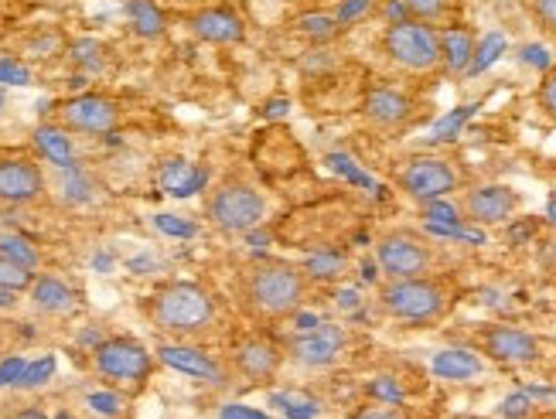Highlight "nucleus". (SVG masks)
Instances as JSON below:
<instances>
[{
	"label": "nucleus",
	"instance_id": "f3484780",
	"mask_svg": "<svg viewBox=\"0 0 556 419\" xmlns=\"http://www.w3.org/2000/svg\"><path fill=\"white\" fill-rule=\"evenodd\" d=\"M188 28L208 45H236L247 38V24L232 8H202L188 17Z\"/></svg>",
	"mask_w": 556,
	"mask_h": 419
},
{
	"label": "nucleus",
	"instance_id": "4be33fe9",
	"mask_svg": "<svg viewBox=\"0 0 556 419\" xmlns=\"http://www.w3.org/2000/svg\"><path fill=\"white\" fill-rule=\"evenodd\" d=\"M396 4L403 17L427 21V24H441L454 11V0H396Z\"/></svg>",
	"mask_w": 556,
	"mask_h": 419
},
{
	"label": "nucleus",
	"instance_id": "423d86ee",
	"mask_svg": "<svg viewBox=\"0 0 556 419\" xmlns=\"http://www.w3.org/2000/svg\"><path fill=\"white\" fill-rule=\"evenodd\" d=\"M376 263L390 280H406V277H427L433 266V250L430 242L417 232L393 229L379 236L376 242Z\"/></svg>",
	"mask_w": 556,
	"mask_h": 419
},
{
	"label": "nucleus",
	"instance_id": "6e6552de",
	"mask_svg": "<svg viewBox=\"0 0 556 419\" xmlns=\"http://www.w3.org/2000/svg\"><path fill=\"white\" fill-rule=\"evenodd\" d=\"M154 358L140 341L134 338H110L100 341L92 352V368L110 382H143L151 376Z\"/></svg>",
	"mask_w": 556,
	"mask_h": 419
},
{
	"label": "nucleus",
	"instance_id": "39448f33",
	"mask_svg": "<svg viewBox=\"0 0 556 419\" xmlns=\"http://www.w3.org/2000/svg\"><path fill=\"white\" fill-rule=\"evenodd\" d=\"M205 218L219 232L243 236L263 226V218H267V199H263V191H256L253 185L232 178V181L215 185L205 194Z\"/></svg>",
	"mask_w": 556,
	"mask_h": 419
},
{
	"label": "nucleus",
	"instance_id": "7ed1b4c3",
	"mask_svg": "<svg viewBox=\"0 0 556 419\" xmlns=\"http://www.w3.org/2000/svg\"><path fill=\"white\" fill-rule=\"evenodd\" d=\"M379 304L400 325L409 328H427L438 325L451 307V293L444 280L438 277H406V280H390L379 290Z\"/></svg>",
	"mask_w": 556,
	"mask_h": 419
},
{
	"label": "nucleus",
	"instance_id": "4c0bfd02",
	"mask_svg": "<svg viewBox=\"0 0 556 419\" xmlns=\"http://www.w3.org/2000/svg\"><path fill=\"white\" fill-rule=\"evenodd\" d=\"M526 406H529V403H526L522 396H516V399H509V403L502 406V412H505V416H526Z\"/></svg>",
	"mask_w": 556,
	"mask_h": 419
},
{
	"label": "nucleus",
	"instance_id": "1a4fd4ad",
	"mask_svg": "<svg viewBox=\"0 0 556 419\" xmlns=\"http://www.w3.org/2000/svg\"><path fill=\"white\" fill-rule=\"evenodd\" d=\"M59 127H65L68 134L106 137L119 127V106L100 92L76 96V100L59 106Z\"/></svg>",
	"mask_w": 556,
	"mask_h": 419
},
{
	"label": "nucleus",
	"instance_id": "aec40b11",
	"mask_svg": "<svg viewBox=\"0 0 556 419\" xmlns=\"http://www.w3.org/2000/svg\"><path fill=\"white\" fill-rule=\"evenodd\" d=\"M441 52L447 72H465L475 59V35L468 28H447L441 31Z\"/></svg>",
	"mask_w": 556,
	"mask_h": 419
},
{
	"label": "nucleus",
	"instance_id": "9b49d317",
	"mask_svg": "<svg viewBox=\"0 0 556 419\" xmlns=\"http://www.w3.org/2000/svg\"><path fill=\"white\" fill-rule=\"evenodd\" d=\"M478 344H481V352H485L492 361H502V365H533L543 355L540 338L522 331V328H513V325H492V328H485V331L478 334Z\"/></svg>",
	"mask_w": 556,
	"mask_h": 419
},
{
	"label": "nucleus",
	"instance_id": "c756f323",
	"mask_svg": "<svg viewBox=\"0 0 556 419\" xmlns=\"http://www.w3.org/2000/svg\"><path fill=\"white\" fill-rule=\"evenodd\" d=\"M52 368H55L52 358H45L41 365H28V368H24V376H21V385H38L41 379L52 376Z\"/></svg>",
	"mask_w": 556,
	"mask_h": 419
},
{
	"label": "nucleus",
	"instance_id": "f03ea898",
	"mask_svg": "<svg viewBox=\"0 0 556 419\" xmlns=\"http://www.w3.org/2000/svg\"><path fill=\"white\" fill-rule=\"evenodd\" d=\"M143 314H148V320L161 334L175 341H191L215 328L219 304H215V297L202 283L175 280V283L157 287L151 297L143 301Z\"/></svg>",
	"mask_w": 556,
	"mask_h": 419
},
{
	"label": "nucleus",
	"instance_id": "2eb2a0df",
	"mask_svg": "<svg viewBox=\"0 0 556 419\" xmlns=\"http://www.w3.org/2000/svg\"><path fill=\"white\" fill-rule=\"evenodd\" d=\"M345 348V331L334 328V325H321V328H311L304 334H294L287 341V355L311 365V368H328L338 355Z\"/></svg>",
	"mask_w": 556,
	"mask_h": 419
},
{
	"label": "nucleus",
	"instance_id": "b1692460",
	"mask_svg": "<svg viewBox=\"0 0 556 419\" xmlns=\"http://www.w3.org/2000/svg\"><path fill=\"white\" fill-rule=\"evenodd\" d=\"M31 283H35V274H31L28 266H21L11 256L0 253V290L21 293V290H31Z\"/></svg>",
	"mask_w": 556,
	"mask_h": 419
},
{
	"label": "nucleus",
	"instance_id": "2f4dec72",
	"mask_svg": "<svg viewBox=\"0 0 556 419\" xmlns=\"http://www.w3.org/2000/svg\"><path fill=\"white\" fill-rule=\"evenodd\" d=\"M304 269H318V274H314V277L328 280V277H334V274H338V269H342V256H321V259L307 263Z\"/></svg>",
	"mask_w": 556,
	"mask_h": 419
},
{
	"label": "nucleus",
	"instance_id": "7c9ffc66",
	"mask_svg": "<svg viewBox=\"0 0 556 419\" xmlns=\"http://www.w3.org/2000/svg\"><path fill=\"white\" fill-rule=\"evenodd\" d=\"M301 24H304V31H307V35L328 38V35L334 31V24H338V21H334V17H325V14H318V17H304Z\"/></svg>",
	"mask_w": 556,
	"mask_h": 419
},
{
	"label": "nucleus",
	"instance_id": "f257e3e1",
	"mask_svg": "<svg viewBox=\"0 0 556 419\" xmlns=\"http://www.w3.org/2000/svg\"><path fill=\"white\" fill-rule=\"evenodd\" d=\"M236 301L256 325H283L307 304V269L287 259H253L236 280Z\"/></svg>",
	"mask_w": 556,
	"mask_h": 419
},
{
	"label": "nucleus",
	"instance_id": "0eeeda50",
	"mask_svg": "<svg viewBox=\"0 0 556 419\" xmlns=\"http://www.w3.org/2000/svg\"><path fill=\"white\" fill-rule=\"evenodd\" d=\"M457 181H462V178H457V170H454L451 161L427 157V154L403 161V167L396 170V185L414 202H427V205L447 199V194L457 188Z\"/></svg>",
	"mask_w": 556,
	"mask_h": 419
},
{
	"label": "nucleus",
	"instance_id": "c9c22d12",
	"mask_svg": "<svg viewBox=\"0 0 556 419\" xmlns=\"http://www.w3.org/2000/svg\"><path fill=\"white\" fill-rule=\"evenodd\" d=\"M223 419H267V416L256 412V409H247V406H229L223 412Z\"/></svg>",
	"mask_w": 556,
	"mask_h": 419
},
{
	"label": "nucleus",
	"instance_id": "5701e85b",
	"mask_svg": "<svg viewBox=\"0 0 556 419\" xmlns=\"http://www.w3.org/2000/svg\"><path fill=\"white\" fill-rule=\"evenodd\" d=\"M127 11H130V21H134V28H137L140 35L154 38V35L164 31V17H161V11L151 4V0H130Z\"/></svg>",
	"mask_w": 556,
	"mask_h": 419
},
{
	"label": "nucleus",
	"instance_id": "ea45409f",
	"mask_svg": "<svg viewBox=\"0 0 556 419\" xmlns=\"http://www.w3.org/2000/svg\"><path fill=\"white\" fill-rule=\"evenodd\" d=\"M14 304V293H8V290H0V307H11Z\"/></svg>",
	"mask_w": 556,
	"mask_h": 419
},
{
	"label": "nucleus",
	"instance_id": "72a5a7b5",
	"mask_svg": "<svg viewBox=\"0 0 556 419\" xmlns=\"http://www.w3.org/2000/svg\"><path fill=\"white\" fill-rule=\"evenodd\" d=\"M24 368H28V361H24V358H11V361H4V365H0V385L21 382Z\"/></svg>",
	"mask_w": 556,
	"mask_h": 419
},
{
	"label": "nucleus",
	"instance_id": "dca6fc26",
	"mask_svg": "<svg viewBox=\"0 0 556 419\" xmlns=\"http://www.w3.org/2000/svg\"><path fill=\"white\" fill-rule=\"evenodd\" d=\"M362 113L379 130H400L414 119V100L406 92L390 89V86H372L362 100Z\"/></svg>",
	"mask_w": 556,
	"mask_h": 419
},
{
	"label": "nucleus",
	"instance_id": "a19ab883",
	"mask_svg": "<svg viewBox=\"0 0 556 419\" xmlns=\"http://www.w3.org/2000/svg\"><path fill=\"white\" fill-rule=\"evenodd\" d=\"M0 110H4V96H0Z\"/></svg>",
	"mask_w": 556,
	"mask_h": 419
},
{
	"label": "nucleus",
	"instance_id": "20e7f679",
	"mask_svg": "<svg viewBox=\"0 0 556 419\" xmlns=\"http://www.w3.org/2000/svg\"><path fill=\"white\" fill-rule=\"evenodd\" d=\"M382 52L393 65H400L403 72H414V76L438 72L444 65L441 28L427 21H414V17H396L386 24V31H382Z\"/></svg>",
	"mask_w": 556,
	"mask_h": 419
},
{
	"label": "nucleus",
	"instance_id": "58836bf2",
	"mask_svg": "<svg viewBox=\"0 0 556 419\" xmlns=\"http://www.w3.org/2000/svg\"><path fill=\"white\" fill-rule=\"evenodd\" d=\"M11 419H48V416H45V412H41L38 406H28V409H17V412H14Z\"/></svg>",
	"mask_w": 556,
	"mask_h": 419
},
{
	"label": "nucleus",
	"instance_id": "4468645a",
	"mask_svg": "<svg viewBox=\"0 0 556 419\" xmlns=\"http://www.w3.org/2000/svg\"><path fill=\"white\" fill-rule=\"evenodd\" d=\"M45 194L41 167L28 157H0V205L21 208Z\"/></svg>",
	"mask_w": 556,
	"mask_h": 419
},
{
	"label": "nucleus",
	"instance_id": "f8f14e48",
	"mask_svg": "<svg viewBox=\"0 0 556 419\" xmlns=\"http://www.w3.org/2000/svg\"><path fill=\"white\" fill-rule=\"evenodd\" d=\"M154 355H157L161 365L175 368V372H181V376L199 379L205 385L223 389L229 382V372H226V365L219 358L202 352V348H191V344H185V341H164V344H157Z\"/></svg>",
	"mask_w": 556,
	"mask_h": 419
},
{
	"label": "nucleus",
	"instance_id": "6ab92c4d",
	"mask_svg": "<svg viewBox=\"0 0 556 419\" xmlns=\"http://www.w3.org/2000/svg\"><path fill=\"white\" fill-rule=\"evenodd\" d=\"M35 147L41 157L55 167H72L76 164V151H72V137L65 127H38L35 130Z\"/></svg>",
	"mask_w": 556,
	"mask_h": 419
},
{
	"label": "nucleus",
	"instance_id": "393cba45",
	"mask_svg": "<svg viewBox=\"0 0 556 419\" xmlns=\"http://www.w3.org/2000/svg\"><path fill=\"white\" fill-rule=\"evenodd\" d=\"M0 253L11 256L21 266H28V269H35L41 263V253L35 250V245L24 239V236H14V232L11 236H0Z\"/></svg>",
	"mask_w": 556,
	"mask_h": 419
},
{
	"label": "nucleus",
	"instance_id": "79ce46f5",
	"mask_svg": "<svg viewBox=\"0 0 556 419\" xmlns=\"http://www.w3.org/2000/svg\"><path fill=\"white\" fill-rule=\"evenodd\" d=\"M0 338H4V328H0Z\"/></svg>",
	"mask_w": 556,
	"mask_h": 419
},
{
	"label": "nucleus",
	"instance_id": "bb28decb",
	"mask_svg": "<svg viewBox=\"0 0 556 419\" xmlns=\"http://www.w3.org/2000/svg\"><path fill=\"white\" fill-rule=\"evenodd\" d=\"M349 419H406V412L396 406V403H366V406H358Z\"/></svg>",
	"mask_w": 556,
	"mask_h": 419
},
{
	"label": "nucleus",
	"instance_id": "ddd939ff",
	"mask_svg": "<svg viewBox=\"0 0 556 419\" xmlns=\"http://www.w3.org/2000/svg\"><path fill=\"white\" fill-rule=\"evenodd\" d=\"M462 212L475 226H502L519 212V194L509 185H478L465 191Z\"/></svg>",
	"mask_w": 556,
	"mask_h": 419
},
{
	"label": "nucleus",
	"instance_id": "a878e982",
	"mask_svg": "<svg viewBox=\"0 0 556 419\" xmlns=\"http://www.w3.org/2000/svg\"><path fill=\"white\" fill-rule=\"evenodd\" d=\"M526 11L533 17L536 31L556 45V0H526Z\"/></svg>",
	"mask_w": 556,
	"mask_h": 419
},
{
	"label": "nucleus",
	"instance_id": "c85d7f7f",
	"mask_svg": "<svg viewBox=\"0 0 556 419\" xmlns=\"http://www.w3.org/2000/svg\"><path fill=\"white\" fill-rule=\"evenodd\" d=\"M89 406L100 412V416H116L119 412V399L113 396V392H92L89 396Z\"/></svg>",
	"mask_w": 556,
	"mask_h": 419
},
{
	"label": "nucleus",
	"instance_id": "a211bd4d",
	"mask_svg": "<svg viewBox=\"0 0 556 419\" xmlns=\"http://www.w3.org/2000/svg\"><path fill=\"white\" fill-rule=\"evenodd\" d=\"M433 376L441 379H451V382H465V379H475L481 376V358L465 352V348H447V352H438L430 361Z\"/></svg>",
	"mask_w": 556,
	"mask_h": 419
},
{
	"label": "nucleus",
	"instance_id": "cd10ccee",
	"mask_svg": "<svg viewBox=\"0 0 556 419\" xmlns=\"http://www.w3.org/2000/svg\"><path fill=\"white\" fill-rule=\"evenodd\" d=\"M536 103H540V110H543L549 119H556V68L543 76V82H540V89H536Z\"/></svg>",
	"mask_w": 556,
	"mask_h": 419
},
{
	"label": "nucleus",
	"instance_id": "e433bc0d",
	"mask_svg": "<svg viewBox=\"0 0 556 419\" xmlns=\"http://www.w3.org/2000/svg\"><path fill=\"white\" fill-rule=\"evenodd\" d=\"M0 79H14V82H24V79H28V72L17 68V65H11V62H4V65H0Z\"/></svg>",
	"mask_w": 556,
	"mask_h": 419
},
{
	"label": "nucleus",
	"instance_id": "473e14b6",
	"mask_svg": "<svg viewBox=\"0 0 556 419\" xmlns=\"http://www.w3.org/2000/svg\"><path fill=\"white\" fill-rule=\"evenodd\" d=\"M369 392L376 399H382V403H400L403 399V392L396 389V385H390V379H376L372 385H369Z\"/></svg>",
	"mask_w": 556,
	"mask_h": 419
},
{
	"label": "nucleus",
	"instance_id": "9d476101",
	"mask_svg": "<svg viewBox=\"0 0 556 419\" xmlns=\"http://www.w3.org/2000/svg\"><path fill=\"white\" fill-rule=\"evenodd\" d=\"M283 365V348L277 341L263 338V334H243L232 341L229 352V368L247 382H274L280 376Z\"/></svg>",
	"mask_w": 556,
	"mask_h": 419
},
{
	"label": "nucleus",
	"instance_id": "f704fd0d",
	"mask_svg": "<svg viewBox=\"0 0 556 419\" xmlns=\"http://www.w3.org/2000/svg\"><path fill=\"white\" fill-rule=\"evenodd\" d=\"M468 116H471V106L462 110V113H454V116H447V119L441 123V130L433 134V140H451V134H454L457 127H462V119H468Z\"/></svg>",
	"mask_w": 556,
	"mask_h": 419
},
{
	"label": "nucleus",
	"instance_id": "412c9836",
	"mask_svg": "<svg viewBox=\"0 0 556 419\" xmlns=\"http://www.w3.org/2000/svg\"><path fill=\"white\" fill-rule=\"evenodd\" d=\"M31 297L41 310L48 314H68L72 307H76V293H72L62 280L55 277H38L31 283Z\"/></svg>",
	"mask_w": 556,
	"mask_h": 419
}]
</instances>
